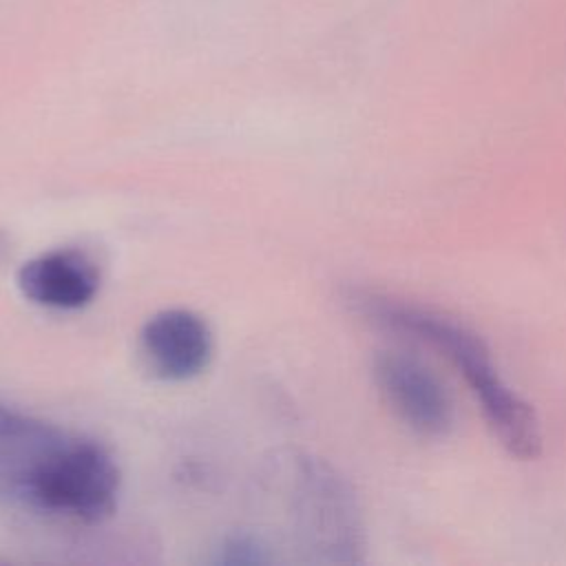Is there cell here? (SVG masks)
<instances>
[{"mask_svg":"<svg viewBox=\"0 0 566 566\" xmlns=\"http://www.w3.org/2000/svg\"><path fill=\"white\" fill-rule=\"evenodd\" d=\"M343 301L365 323L442 352L478 398L500 442L524 460L539 453L542 433L533 407L502 380L489 347L473 329L440 312L369 287H345Z\"/></svg>","mask_w":566,"mask_h":566,"instance_id":"obj_1","label":"cell"},{"mask_svg":"<svg viewBox=\"0 0 566 566\" xmlns=\"http://www.w3.org/2000/svg\"><path fill=\"white\" fill-rule=\"evenodd\" d=\"M296 533L318 562L354 564L363 559L365 533L356 495L327 462L296 458L287 493Z\"/></svg>","mask_w":566,"mask_h":566,"instance_id":"obj_2","label":"cell"},{"mask_svg":"<svg viewBox=\"0 0 566 566\" xmlns=\"http://www.w3.org/2000/svg\"><path fill=\"white\" fill-rule=\"evenodd\" d=\"M119 480L106 447L71 433L31 484L24 504L53 517L95 524L113 513Z\"/></svg>","mask_w":566,"mask_h":566,"instance_id":"obj_3","label":"cell"},{"mask_svg":"<svg viewBox=\"0 0 566 566\" xmlns=\"http://www.w3.org/2000/svg\"><path fill=\"white\" fill-rule=\"evenodd\" d=\"M374 380L385 402L411 431L440 438L453 427V402L444 385L418 358L382 352L374 360Z\"/></svg>","mask_w":566,"mask_h":566,"instance_id":"obj_4","label":"cell"},{"mask_svg":"<svg viewBox=\"0 0 566 566\" xmlns=\"http://www.w3.org/2000/svg\"><path fill=\"white\" fill-rule=\"evenodd\" d=\"M214 338L203 316L186 307H168L148 316L139 329V354L146 369L166 382L199 376L212 360Z\"/></svg>","mask_w":566,"mask_h":566,"instance_id":"obj_5","label":"cell"},{"mask_svg":"<svg viewBox=\"0 0 566 566\" xmlns=\"http://www.w3.org/2000/svg\"><path fill=\"white\" fill-rule=\"evenodd\" d=\"M99 268L84 250L55 248L24 261L15 274L20 294L33 305L71 312L86 307L99 292Z\"/></svg>","mask_w":566,"mask_h":566,"instance_id":"obj_6","label":"cell"},{"mask_svg":"<svg viewBox=\"0 0 566 566\" xmlns=\"http://www.w3.org/2000/svg\"><path fill=\"white\" fill-rule=\"evenodd\" d=\"M71 431L0 400V491L24 502L31 484Z\"/></svg>","mask_w":566,"mask_h":566,"instance_id":"obj_7","label":"cell"},{"mask_svg":"<svg viewBox=\"0 0 566 566\" xmlns=\"http://www.w3.org/2000/svg\"><path fill=\"white\" fill-rule=\"evenodd\" d=\"M270 557L259 537L248 533L230 535L221 542L217 562L219 564H265Z\"/></svg>","mask_w":566,"mask_h":566,"instance_id":"obj_8","label":"cell"}]
</instances>
